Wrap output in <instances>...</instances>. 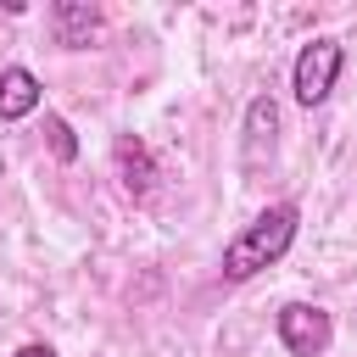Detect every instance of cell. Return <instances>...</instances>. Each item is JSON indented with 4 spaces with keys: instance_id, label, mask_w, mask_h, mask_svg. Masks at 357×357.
Here are the masks:
<instances>
[{
    "instance_id": "7a4b0ae2",
    "label": "cell",
    "mask_w": 357,
    "mask_h": 357,
    "mask_svg": "<svg viewBox=\"0 0 357 357\" xmlns=\"http://www.w3.org/2000/svg\"><path fill=\"white\" fill-rule=\"evenodd\" d=\"M340 67H346V50H340V39H312V45H301L296 50V67H290V89H296V106H324L329 100V89H335V78H340Z\"/></svg>"
},
{
    "instance_id": "52a82bcc",
    "label": "cell",
    "mask_w": 357,
    "mask_h": 357,
    "mask_svg": "<svg viewBox=\"0 0 357 357\" xmlns=\"http://www.w3.org/2000/svg\"><path fill=\"white\" fill-rule=\"evenodd\" d=\"M45 84L28 67H0V123H22L28 112H39Z\"/></svg>"
},
{
    "instance_id": "6da1fadb",
    "label": "cell",
    "mask_w": 357,
    "mask_h": 357,
    "mask_svg": "<svg viewBox=\"0 0 357 357\" xmlns=\"http://www.w3.org/2000/svg\"><path fill=\"white\" fill-rule=\"evenodd\" d=\"M296 223H301V206L296 201H273V206H262L229 245H223V284H245V279H257L262 268H273V262H284V251L296 245Z\"/></svg>"
},
{
    "instance_id": "ba28073f",
    "label": "cell",
    "mask_w": 357,
    "mask_h": 357,
    "mask_svg": "<svg viewBox=\"0 0 357 357\" xmlns=\"http://www.w3.org/2000/svg\"><path fill=\"white\" fill-rule=\"evenodd\" d=\"M45 134H50V151H56L61 162H73V156H78V139H73V123H67V117H56V112H50V117H45Z\"/></svg>"
},
{
    "instance_id": "277c9868",
    "label": "cell",
    "mask_w": 357,
    "mask_h": 357,
    "mask_svg": "<svg viewBox=\"0 0 357 357\" xmlns=\"http://www.w3.org/2000/svg\"><path fill=\"white\" fill-rule=\"evenodd\" d=\"M273 145H279V100L273 95H257L245 106V134H240V167L245 173H262L273 162Z\"/></svg>"
},
{
    "instance_id": "5b68a950",
    "label": "cell",
    "mask_w": 357,
    "mask_h": 357,
    "mask_svg": "<svg viewBox=\"0 0 357 357\" xmlns=\"http://www.w3.org/2000/svg\"><path fill=\"white\" fill-rule=\"evenodd\" d=\"M112 162H117V178H123V195L128 201H151L156 195V156H151V145L139 139V134H117V145H112Z\"/></svg>"
},
{
    "instance_id": "9c48e42d",
    "label": "cell",
    "mask_w": 357,
    "mask_h": 357,
    "mask_svg": "<svg viewBox=\"0 0 357 357\" xmlns=\"http://www.w3.org/2000/svg\"><path fill=\"white\" fill-rule=\"evenodd\" d=\"M11 357H56V346H50V340H28V346H17Z\"/></svg>"
},
{
    "instance_id": "3957f363",
    "label": "cell",
    "mask_w": 357,
    "mask_h": 357,
    "mask_svg": "<svg viewBox=\"0 0 357 357\" xmlns=\"http://www.w3.org/2000/svg\"><path fill=\"white\" fill-rule=\"evenodd\" d=\"M273 335L290 357H329L335 346V318L318 307V301H284L273 312Z\"/></svg>"
},
{
    "instance_id": "8992f818",
    "label": "cell",
    "mask_w": 357,
    "mask_h": 357,
    "mask_svg": "<svg viewBox=\"0 0 357 357\" xmlns=\"http://www.w3.org/2000/svg\"><path fill=\"white\" fill-rule=\"evenodd\" d=\"M106 11L89 6V0H56L50 6V28H56V45L61 50H89V39L100 33Z\"/></svg>"
}]
</instances>
